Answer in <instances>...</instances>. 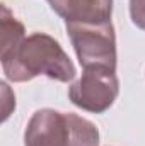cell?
I'll return each mask as SVG.
<instances>
[{"instance_id":"cell-7","label":"cell","mask_w":145,"mask_h":146,"mask_svg":"<svg viewBox=\"0 0 145 146\" xmlns=\"http://www.w3.org/2000/svg\"><path fill=\"white\" fill-rule=\"evenodd\" d=\"M130 17L138 29L145 31V0H130Z\"/></svg>"},{"instance_id":"cell-2","label":"cell","mask_w":145,"mask_h":146,"mask_svg":"<svg viewBox=\"0 0 145 146\" xmlns=\"http://www.w3.org/2000/svg\"><path fill=\"white\" fill-rule=\"evenodd\" d=\"M24 146H99V129L73 112L39 109L26 126Z\"/></svg>"},{"instance_id":"cell-6","label":"cell","mask_w":145,"mask_h":146,"mask_svg":"<svg viewBox=\"0 0 145 146\" xmlns=\"http://www.w3.org/2000/svg\"><path fill=\"white\" fill-rule=\"evenodd\" d=\"M26 37V29L22 26V22H19L10 10L2 5V48H0V54H7L10 51H14L22 39Z\"/></svg>"},{"instance_id":"cell-4","label":"cell","mask_w":145,"mask_h":146,"mask_svg":"<svg viewBox=\"0 0 145 146\" xmlns=\"http://www.w3.org/2000/svg\"><path fill=\"white\" fill-rule=\"evenodd\" d=\"M119 94L116 70L103 66L84 68L82 75L68 87V99L75 107L92 114H103L114 104Z\"/></svg>"},{"instance_id":"cell-1","label":"cell","mask_w":145,"mask_h":146,"mask_svg":"<svg viewBox=\"0 0 145 146\" xmlns=\"http://www.w3.org/2000/svg\"><path fill=\"white\" fill-rule=\"evenodd\" d=\"M2 70L7 80L22 83L39 75L62 83L72 82L77 75L75 65L60 42L46 33H33L10 53L0 54Z\"/></svg>"},{"instance_id":"cell-3","label":"cell","mask_w":145,"mask_h":146,"mask_svg":"<svg viewBox=\"0 0 145 146\" xmlns=\"http://www.w3.org/2000/svg\"><path fill=\"white\" fill-rule=\"evenodd\" d=\"M67 33L82 68L103 66L116 70V34L113 22L77 24L67 22Z\"/></svg>"},{"instance_id":"cell-5","label":"cell","mask_w":145,"mask_h":146,"mask_svg":"<svg viewBox=\"0 0 145 146\" xmlns=\"http://www.w3.org/2000/svg\"><path fill=\"white\" fill-rule=\"evenodd\" d=\"M65 24H106L111 22L113 0H46Z\"/></svg>"}]
</instances>
